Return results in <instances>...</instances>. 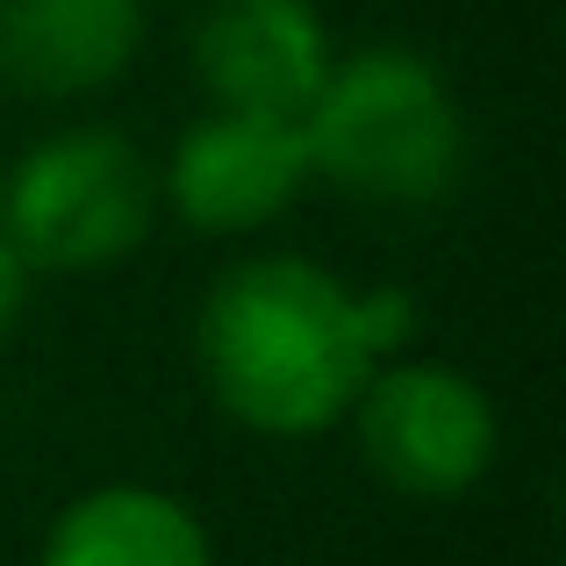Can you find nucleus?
I'll return each mask as SVG.
<instances>
[{"label":"nucleus","instance_id":"obj_9","mask_svg":"<svg viewBox=\"0 0 566 566\" xmlns=\"http://www.w3.org/2000/svg\"><path fill=\"white\" fill-rule=\"evenodd\" d=\"M22 302H29V259L0 237V331L22 316Z\"/></svg>","mask_w":566,"mask_h":566},{"label":"nucleus","instance_id":"obj_5","mask_svg":"<svg viewBox=\"0 0 566 566\" xmlns=\"http://www.w3.org/2000/svg\"><path fill=\"white\" fill-rule=\"evenodd\" d=\"M308 180L316 172H308L302 123H273V115L208 108L201 123L180 129V144L166 158L172 216L208 237H251L265 222H280L302 201Z\"/></svg>","mask_w":566,"mask_h":566},{"label":"nucleus","instance_id":"obj_8","mask_svg":"<svg viewBox=\"0 0 566 566\" xmlns=\"http://www.w3.org/2000/svg\"><path fill=\"white\" fill-rule=\"evenodd\" d=\"M36 566H216V545L180 495L108 481L57 510Z\"/></svg>","mask_w":566,"mask_h":566},{"label":"nucleus","instance_id":"obj_1","mask_svg":"<svg viewBox=\"0 0 566 566\" xmlns=\"http://www.w3.org/2000/svg\"><path fill=\"white\" fill-rule=\"evenodd\" d=\"M409 331L416 308L401 287H352L302 251H259L208 287L193 359L230 423L259 438H316L345 423Z\"/></svg>","mask_w":566,"mask_h":566},{"label":"nucleus","instance_id":"obj_6","mask_svg":"<svg viewBox=\"0 0 566 566\" xmlns=\"http://www.w3.org/2000/svg\"><path fill=\"white\" fill-rule=\"evenodd\" d=\"M331 65L337 43L316 0H208L193 22V80L208 108L302 123Z\"/></svg>","mask_w":566,"mask_h":566},{"label":"nucleus","instance_id":"obj_4","mask_svg":"<svg viewBox=\"0 0 566 566\" xmlns=\"http://www.w3.org/2000/svg\"><path fill=\"white\" fill-rule=\"evenodd\" d=\"M359 459L380 488L409 502H459L488 481L502 452V423L481 380L438 359H387L352 401Z\"/></svg>","mask_w":566,"mask_h":566},{"label":"nucleus","instance_id":"obj_7","mask_svg":"<svg viewBox=\"0 0 566 566\" xmlns=\"http://www.w3.org/2000/svg\"><path fill=\"white\" fill-rule=\"evenodd\" d=\"M144 51V0H0V80L36 101L115 86Z\"/></svg>","mask_w":566,"mask_h":566},{"label":"nucleus","instance_id":"obj_2","mask_svg":"<svg viewBox=\"0 0 566 566\" xmlns=\"http://www.w3.org/2000/svg\"><path fill=\"white\" fill-rule=\"evenodd\" d=\"M308 172L374 208H430L467 180V108L423 51L374 43L331 65L302 115Z\"/></svg>","mask_w":566,"mask_h":566},{"label":"nucleus","instance_id":"obj_3","mask_svg":"<svg viewBox=\"0 0 566 566\" xmlns=\"http://www.w3.org/2000/svg\"><path fill=\"white\" fill-rule=\"evenodd\" d=\"M158 222V172L123 129H57L0 180V237L29 273H101Z\"/></svg>","mask_w":566,"mask_h":566}]
</instances>
